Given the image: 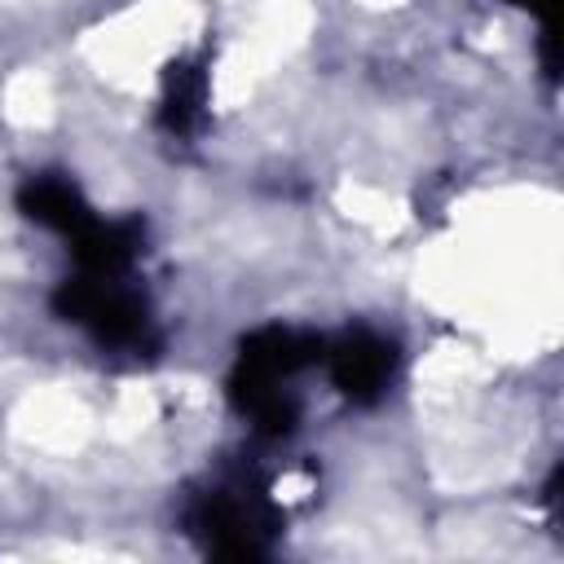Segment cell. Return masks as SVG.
<instances>
[{
	"label": "cell",
	"mask_w": 564,
	"mask_h": 564,
	"mask_svg": "<svg viewBox=\"0 0 564 564\" xmlns=\"http://www.w3.org/2000/svg\"><path fill=\"white\" fill-rule=\"evenodd\" d=\"M507 4L524 9V13H529V18H538V22H542V18H546V9H551V0H507ZM542 26H546V22H542Z\"/></svg>",
	"instance_id": "277c9868"
},
{
	"label": "cell",
	"mask_w": 564,
	"mask_h": 564,
	"mask_svg": "<svg viewBox=\"0 0 564 564\" xmlns=\"http://www.w3.org/2000/svg\"><path fill=\"white\" fill-rule=\"evenodd\" d=\"M207 119V75L203 66H172L163 79V101H159V123L172 137H189L198 132V123Z\"/></svg>",
	"instance_id": "3957f363"
},
{
	"label": "cell",
	"mask_w": 564,
	"mask_h": 564,
	"mask_svg": "<svg viewBox=\"0 0 564 564\" xmlns=\"http://www.w3.org/2000/svg\"><path fill=\"white\" fill-rule=\"evenodd\" d=\"M322 370L330 379V388L352 401V405H375L388 397V388L397 383L401 370V352L383 330L357 326L344 330L339 339L322 344Z\"/></svg>",
	"instance_id": "6da1fadb"
},
{
	"label": "cell",
	"mask_w": 564,
	"mask_h": 564,
	"mask_svg": "<svg viewBox=\"0 0 564 564\" xmlns=\"http://www.w3.org/2000/svg\"><path fill=\"white\" fill-rule=\"evenodd\" d=\"M18 212L35 229H48L57 238H75L97 216V207L88 203L79 181L66 176V172H31L18 189Z\"/></svg>",
	"instance_id": "7a4b0ae2"
}]
</instances>
